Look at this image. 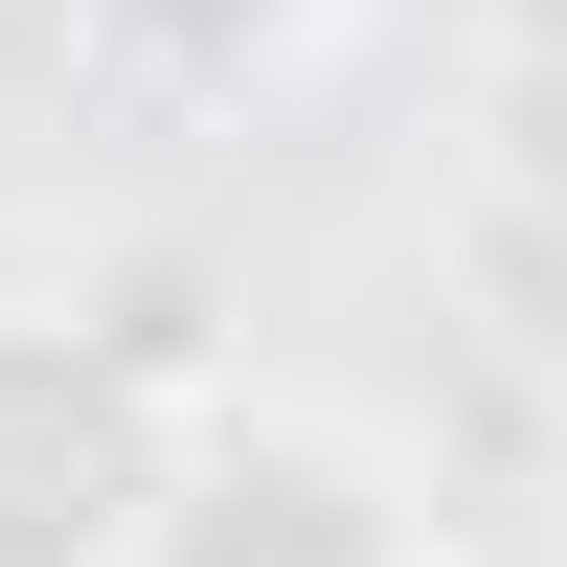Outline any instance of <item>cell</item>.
<instances>
[{"label": "cell", "instance_id": "7a4b0ae2", "mask_svg": "<svg viewBox=\"0 0 567 567\" xmlns=\"http://www.w3.org/2000/svg\"><path fill=\"white\" fill-rule=\"evenodd\" d=\"M409 477L363 432H296V409H182V477L136 567H409Z\"/></svg>", "mask_w": 567, "mask_h": 567}, {"label": "cell", "instance_id": "3957f363", "mask_svg": "<svg viewBox=\"0 0 567 567\" xmlns=\"http://www.w3.org/2000/svg\"><path fill=\"white\" fill-rule=\"evenodd\" d=\"M69 45L114 91H159V114H250V91H296L341 45V0H69Z\"/></svg>", "mask_w": 567, "mask_h": 567}, {"label": "cell", "instance_id": "277c9868", "mask_svg": "<svg viewBox=\"0 0 567 567\" xmlns=\"http://www.w3.org/2000/svg\"><path fill=\"white\" fill-rule=\"evenodd\" d=\"M409 567H454V545H409Z\"/></svg>", "mask_w": 567, "mask_h": 567}, {"label": "cell", "instance_id": "6da1fadb", "mask_svg": "<svg viewBox=\"0 0 567 567\" xmlns=\"http://www.w3.org/2000/svg\"><path fill=\"white\" fill-rule=\"evenodd\" d=\"M182 477V386L91 318H0V567H136Z\"/></svg>", "mask_w": 567, "mask_h": 567}]
</instances>
